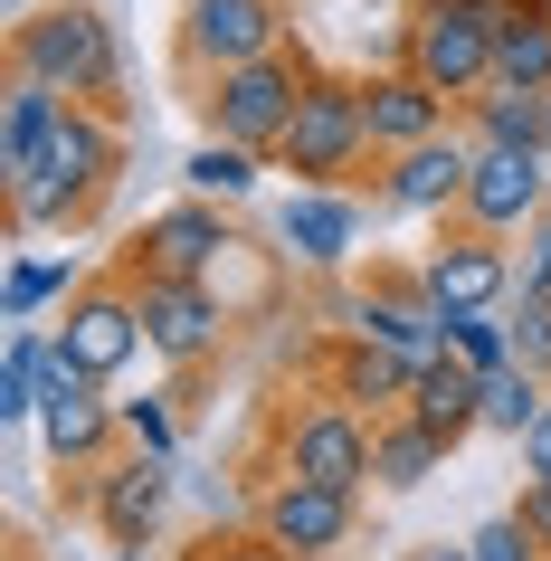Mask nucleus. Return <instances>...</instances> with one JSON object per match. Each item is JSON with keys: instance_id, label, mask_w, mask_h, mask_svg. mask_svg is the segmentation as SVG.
Listing matches in <instances>:
<instances>
[{"instance_id": "obj_10", "label": "nucleus", "mask_w": 551, "mask_h": 561, "mask_svg": "<svg viewBox=\"0 0 551 561\" xmlns=\"http://www.w3.org/2000/svg\"><path fill=\"white\" fill-rule=\"evenodd\" d=\"M248 524H257L286 561H333V552L352 542V524H361V495H343V485H314V476H257Z\"/></svg>"}, {"instance_id": "obj_12", "label": "nucleus", "mask_w": 551, "mask_h": 561, "mask_svg": "<svg viewBox=\"0 0 551 561\" xmlns=\"http://www.w3.org/2000/svg\"><path fill=\"white\" fill-rule=\"evenodd\" d=\"M58 343L87 362L95 381H115L134 353H152V343H144V296H134V276H124V266H115V276H87V286L67 296Z\"/></svg>"}, {"instance_id": "obj_34", "label": "nucleus", "mask_w": 551, "mask_h": 561, "mask_svg": "<svg viewBox=\"0 0 551 561\" xmlns=\"http://www.w3.org/2000/svg\"><path fill=\"white\" fill-rule=\"evenodd\" d=\"M514 286H532V296H551V209L523 229V248H514Z\"/></svg>"}, {"instance_id": "obj_6", "label": "nucleus", "mask_w": 551, "mask_h": 561, "mask_svg": "<svg viewBox=\"0 0 551 561\" xmlns=\"http://www.w3.org/2000/svg\"><path fill=\"white\" fill-rule=\"evenodd\" d=\"M286 38H295L286 0H181L172 10V77L209 87L219 67H248L266 48H286Z\"/></svg>"}, {"instance_id": "obj_13", "label": "nucleus", "mask_w": 551, "mask_h": 561, "mask_svg": "<svg viewBox=\"0 0 551 561\" xmlns=\"http://www.w3.org/2000/svg\"><path fill=\"white\" fill-rule=\"evenodd\" d=\"M466 181H475V134L457 124V134H437V144L390 152V162H380V181H371V201L400 209V219H457Z\"/></svg>"}, {"instance_id": "obj_9", "label": "nucleus", "mask_w": 551, "mask_h": 561, "mask_svg": "<svg viewBox=\"0 0 551 561\" xmlns=\"http://www.w3.org/2000/svg\"><path fill=\"white\" fill-rule=\"evenodd\" d=\"M352 324L371 333V343H390V353H409L418 371L447 362V305L428 296L418 257H371V276L352 286Z\"/></svg>"}, {"instance_id": "obj_30", "label": "nucleus", "mask_w": 551, "mask_h": 561, "mask_svg": "<svg viewBox=\"0 0 551 561\" xmlns=\"http://www.w3.org/2000/svg\"><path fill=\"white\" fill-rule=\"evenodd\" d=\"M124 447H144V457H172V447H181V410L162 400V390L124 400Z\"/></svg>"}, {"instance_id": "obj_21", "label": "nucleus", "mask_w": 551, "mask_h": 561, "mask_svg": "<svg viewBox=\"0 0 551 561\" xmlns=\"http://www.w3.org/2000/svg\"><path fill=\"white\" fill-rule=\"evenodd\" d=\"M457 124L475 144H514V152H551V87H514V77H485V87L457 105Z\"/></svg>"}, {"instance_id": "obj_35", "label": "nucleus", "mask_w": 551, "mask_h": 561, "mask_svg": "<svg viewBox=\"0 0 551 561\" xmlns=\"http://www.w3.org/2000/svg\"><path fill=\"white\" fill-rule=\"evenodd\" d=\"M523 524H532V542H542V561H551V476H523V504H514Z\"/></svg>"}, {"instance_id": "obj_5", "label": "nucleus", "mask_w": 551, "mask_h": 561, "mask_svg": "<svg viewBox=\"0 0 551 561\" xmlns=\"http://www.w3.org/2000/svg\"><path fill=\"white\" fill-rule=\"evenodd\" d=\"M494 20H504V0H409L400 10V67L428 77L447 105H466L494 77Z\"/></svg>"}, {"instance_id": "obj_3", "label": "nucleus", "mask_w": 551, "mask_h": 561, "mask_svg": "<svg viewBox=\"0 0 551 561\" xmlns=\"http://www.w3.org/2000/svg\"><path fill=\"white\" fill-rule=\"evenodd\" d=\"M314 48L305 38H286V48H266V58L248 67H219L209 87H191V105H200V134H219V144H248L276 162V144H286L295 105H305V87H314Z\"/></svg>"}, {"instance_id": "obj_15", "label": "nucleus", "mask_w": 551, "mask_h": 561, "mask_svg": "<svg viewBox=\"0 0 551 561\" xmlns=\"http://www.w3.org/2000/svg\"><path fill=\"white\" fill-rule=\"evenodd\" d=\"M162 504H172V457H144V447H124L105 457L87 485V524L115 542V552H144L152 533H162Z\"/></svg>"}, {"instance_id": "obj_37", "label": "nucleus", "mask_w": 551, "mask_h": 561, "mask_svg": "<svg viewBox=\"0 0 551 561\" xmlns=\"http://www.w3.org/2000/svg\"><path fill=\"white\" fill-rule=\"evenodd\" d=\"M409 561H475L466 542H428V552H409Z\"/></svg>"}, {"instance_id": "obj_27", "label": "nucleus", "mask_w": 551, "mask_h": 561, "mask_svg": "<svg viewBox=\"0 0 551 561\" xmlns=\"http://www.w3.org/2000/svg\"><path fill=\"white\" fill-rule=\"evenodd\" d=\"M542 410H551V371H532V362H504V371H485V428L523 438Z\"/></svg>"}, {"instance_id": "obj_11", "label": "nucleus", "mask_w": 551, "mask_h": 561, "mask_svg": "<svg viewBox=\"0 0 551 561\" xmlns=\"http://www.w3.org/2000/svg\"><path fill=\"white\" fill-rule=\"evenodd\" d=\"M551 209V152H514V144H475V181H466L457 219L485 238H523Z\"/></svg>"}, {"instance_id": "obj_19", "label": "nucleus", "mask_w": 551, "mask_h": 561, "mask_svg": "<svg viewBox=\"0 0 551 561\" xmlns=\"http://www.w3.org/2000/svg\"><path fill=\"white\" fill-rule=\"evenodd\" d=\"M77 95H58L48 77H30V67H10V95H0V191H20V181L38 172V152L58 144V124Z\"/></svg>"}, {"instance_id": "obj_31", "label": "nucleus", "mask_w": 551, "mask_h": 561, "mask_svg": "<svg viewBox=\"0 0 551 561\" xmlns=\"http://www.w3.org/2000/svg\"><path fill=\"white\" fill-rule=\"evenodd\" d=\"M504 324H514V362H532V371H551V296H532V286H514V305H504Z\"/></svg>"}, {"instance_id": "obj_24", "label": "nucleus", "mask_w": 551, "mask_h": 561, "mask_svg": "<svg viewBox=\"0 0 551 561\" xmlns=\"http://www.w3.org/2000/svg\"><path fill=\"white\" fill-rule=\"evenodd\" d=\"M494 77L551 87V0H504V20H494Z\"/></svg>"}, {"instance_id": "obj_4", "label": "nucleus", "mask_w": 551, "mask_h": 561, "mask_svg": "<svg viewBox=\"0 0 551 561\" xmlns=\"http://www.w3.org/2000/svg\"><path fill=\"white\" fill-rule=\"evenodd\" d=\"M276 172H286L295 191H352V181L380 172L371 124H361V77L314 67V87H305V105H295V124H286V144H276Z\"/></svg>"}, {"instance_id": "obj_33", "label": "nucleus", "mask_w": 551, "mask_h": 561, "mask_svg": "<svg viewBox=\"0 0 551 561\" xmlns=\"http://www.w3.org/2000/svg\"><path fill=\"white\" fill-rule=\"evenodd\" d=\"M181 561H286V552H276V542H266L257 524H248V533H229V524H219V533H200V542H191Z\"/></svg>"}, {"instance_id": "obj_23", "label": "nucleus", "mask_w": 551, "mask_h": 561, "mask_svg": "<svg viewBox=\"0 0 551 561\" xmlns=\"http://www.w3.org/2000/svg\"><path fill=\"white\" fill-rule=\"evenodd\" d=\"M437 467H447V447H437L409 410L371 419V485H380V495H418V485H428Z\"/></svg>"}, {"instance_id": "obj_29", "label": "nucleus", "mask_w": 551, "mask_h": 561, "mask_svg": "<svg viewBox=\"0 0 551 561\" xmlns=\"http://www.w3.org/2000/svg\"><path fill=\"white\" fill-rule=\"evenodd\" d=\"M447 353H457V362H475V371H504V362H514V324H504V305L447 314Z\"/></svg>"}, {"instance_id": "obj_36", "label": "nucleus", "mask_w": 551, "mask_h": 561, "mask_svg": "<svg viewBox=\"0 0 551 561\" xmlns=\"http://www.w3.org/2000/svg\"><path fill=\"white\" fill-rule=\"evenodd\" d=\"M514 447H523V476H551V410H542V419H532V428H523V438H514Z\"/></svg>"}, {"instance_id": "obj_28", "label": "nucleus", "mask_w": 551, "mask_h": 561, "mask_svg": "<svg viewBox=\"0 0 551 561\" xmlns=\"http://www.w3.org/2000/svg\"><path fill=\"white\" fill-rule=\"evenodd\" d=\"M77 286H87V276H77L67 257H10V276H0V305H10V324H30L38 305H67Z\"/></svg>"}, {"instance_id": "obj_8", "label": "nucleus", "mask_w": 551, "mask_h": 561, "mask_svg": "<svg viewBox=\"0 0 551 561\" xmlns=\"http://www.w3.org/2000/svg\"><path fill=\"white\" fill-rule=\"evenodd\" d=\"M134 276V266H124ZM134 296H144V343L152 362H172V371H209V362L229 353V296L219 286H200V276H134Z\"/></svg>"}, {"instance_id": "obj_7", "label": "nucleus", "mask_w": 551, "mask_h": 561, "mask_svg": "<svg viewBox=\"0 0 551 561\" xmlns=\"http://www.w3.org/2000/svg\"><path fill=\"white\" fill-rule=\"evenodd\" d=\"M266 476H314V485L361 495V485H371V419L352 410V400H333V390L276 410V467Z\"/></svg>"}, {"instance_id": "obj_2", "label": "nucleus", "mask_w": 551, "mask_h": 561, "mask_svg": "<svg viewBox=\"0 0 551 561\" xmlns=\"http://www.w3.org/2000/svg\"><path fill=\"white\" fill-rule=\"evenodd\" d=\"M10 67L48 77V87L77 95V105L124 115V38H115V20H105L95 0H48L30 20H10Z\"/></svg>"}, {"instance_id": "obj_14", "label": "nucleus", "mask_w": 551, "mask_h": 561, "mask_svg": "<svg viewBox=\"0 0 551 561\" xmlns=\"http://www.w3.org/2000/svg\"><path fill=\"white\" fill-rule=\"evenodd\" d=\"M229 248H238L229 201H200V191H191V201H172V209L144 219V238L124 248V266H134V276H200L209 286V266L229 257Z\"/></svg>"}, {"instance_id": "obj_26", "label": "nucleus", "mask_w": 551, "mask_h": 561, "mask_svg": "<svg viewBox=\"0 0 551 561\" xmlns=\"http://www.w3.org/2000/svg\"><path fill=\"white\" fill-rule=\"evenodd\" d=\"M257 172H276L266 152H248V144H219V134H200V152L181 162V181L200 191V201H248L257 191Z\"/></svg>"}, {"instance_id": "obj_18", "label": "nucleus", "mask_w": 551, "mask_h": 561, "mask_svg": "<svg viewBox=\"0 0 551 561\" xmlns=\"http://www.w3.org/2000/svg\"><path fill=\"white\" fill-rule=\"evenodd\" d=\"M361 124H371V152L390 162V152H409V144L457 134V105H447L428 77H409V67L390 58V67H371V77H361Z\"/></svg>"}, {"instance_id": "obj_16", "label": "nucleus", "mask_w": 551, "mask_h": 561, "mask_svg": "<svg viewBox=\"0 0 551 561\" xmlns=\"http://www.w3.org/2000/svg\"><path fill=\"white\" fill-rule=\"evenodd\" d=\"M314 390H333V400H352L361 419H390L409 410V390H418V362L390 353V343H371V333H323L314 343Z\"/></svg>"}, {"instance_id": "obj_22", "label": "nucleus", "mask_w": 551, "mask_h": 561, "mask_svg": "<svg viewBox=\"0 0 551 561\" xmlns=\"http://www.w3.org/2000/svg\"><path fill=\"white\" fill-rule=\"evenodd\" d=\"M409 419H418V428L457 457V447L485 428V371H475V362H457V353L428 362V371H418V390H409Z\"/></svg>"}, {"instance_id": "obj_1", "label": "nucleus", "mask_w": 551, "mask_h": 561, "mask_svg": "<svg viewBox=\"0 0 551 561\" xmlns=\"http://www.w3.org/2000/svg\"><path fill=\"white\" fill-rule=\"evenodd\" d=\"M124 181V115H105V105H67L58 144L38 152V172L20 181V191H0L10 201V229H95L105 219V201H115Z\"/></svg>"}, {"instance_id": "obj_17", "label": "nucleus", "mask_w": 551, "mask_h": 561, "mask_svg": "<svg viewBox=\"0 0 551 561\" xmlns=\"http://www.w3.org/2000/svg\"><path fill=\"white\" fill-rule=\"evenodd\" d=\"M418 276H428V296L447 305V314L514 305V238H485V229H466V219H447L437 248L418 257Z\"/></svg>"}, {"instance_id": "obj_25", "label": "nucleus", "mask_w": 551, "mask_h": 561, "mask_svg": "<svg viewBox=\"0 0 551 561\" xmlns=\"http://www.w3.org/2000/svg\"><path fill=\"white\" fill-rule=\"evenodd\" d=\"M48 362H58V333H38V324H20L10 343H0V419H38Z\"/></svg>"}, {"instance_id": "obj_20", "label": "nucleus", "mask_w": 551, "mask_h": 561, "mask_svg": "<svg viewBox=\"0 0 551 561\" xmlns=\"http://www.w3.org/2000/svg\"><path fill=\"white\" fill-rule=\"evenodd\" d=\"M352 238H361V201H352V191H295V201L276 209V257L314 266V276L352 257Z\"/></svg>"}, {"instance_id": "obj_32", "label": "nucleus", "mask_w": 551, "mask_h": 561, "mask_svg": "<svg viewBox=\"0 0 551 561\" xmlns=\"http://www.w3.org/2000/svg\"><path fill=\"white\" fill-rule=\"evenodd\" d=\"M466 552H475V561H542V542H532V524H523V514H494V524L466 533Z\"/></svg>"}]
</instances>
